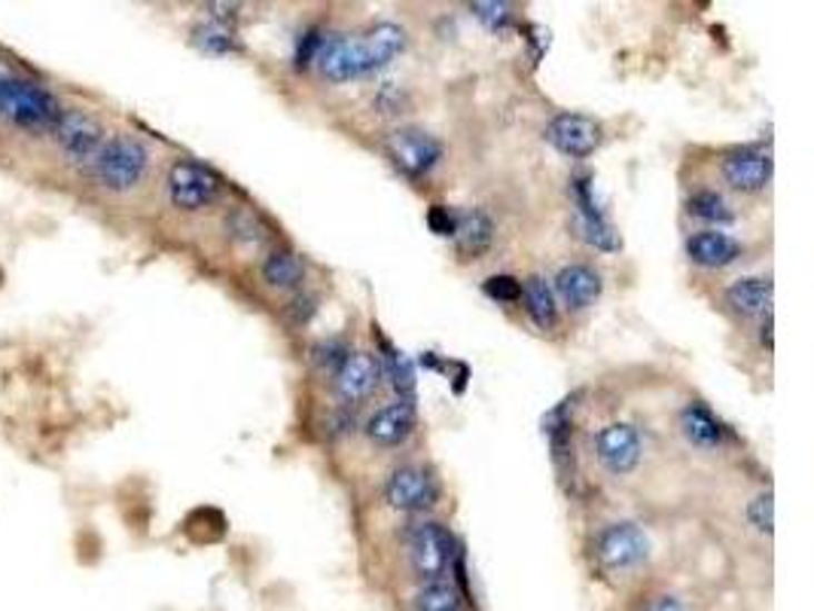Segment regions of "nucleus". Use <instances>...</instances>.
<instances>
[{"mask_svg":"<svg viewBox=\"0 0 814 611\" xmlns=\"http://www.w3.org/2000/svg\"><path fill=\"white\" fill-rule=\"evenodd\" d=\"M318 68L320 73L332 80V83H348V80H360L369 77V59H366L364 40L360 37L348 35H332L324 37V43L318 49Z\"/></svg>","mask_w":814,"mask_h":611,"instance_id":"nucleus-8","label":"nucleus"},{"mask_svg":"<svg viewBox=\"0 0 814 611\" xmlns=\"http://www.w3.org/2000/svg\"><path fill=\"white\" fill-rule=\"evenodd\" d=\"M686 254L693 264L705 266V269H721L742 257V245L721 229H702L686 239Z\"/></svg>","mask_w":814,"mask_h":611,"instance_id":"nucleus-17","label":"nucleus"},{"mask_svg":"<svg viewBox=\"0 0 814 611\" xmlns=\"http://www.w3.org/2000/svg\"><path fill=\"white\" fill-rule=\"evenodd\" d=\"M385 150H388L390 162L409 178L427 175L443 156V145L434 135L421 132V129H397V132H390L385 138Z\"/></svg>","mask_w":814,"mask_h":611,"instance_id":"nucleus-9","label":"nucleus"},{"mask_svg":"<svg viewBox=\"0 0 814 611\" xmlns=\"http://www.w3.org/2000/svg\"><path fill=\"white\" fill-rule=\"evenodd\" d=\"M747 520L754 523L760 532H772L775 526V499H772V492H760L754 502L747 504Z\"/></svg>","mask_w":814,"mask_h":611,"instance_id":"nucleus-29","label":"nucleus"},{"mask_svg":"<svg viewBox=\"0 0 814 611\" xmlns=\"http://www.w3.org/2000/svg\"><path fill=\"white\" fill-rule=\"evenodd\" d=\"M360 40H364L366 59H369L373 73L381 71V68H388L390 61L397 59L403 49H406V31L394 22H378L376 28H369L366 37H360Z\"/></svg>","mask_w":814,"mask_h":611,"instance_id":"nucleus-19","label":"nucleus"},{"mask_svg":"<svg viewBox=\"0 0 814 611\" xmlns=\"http://www.w3.org/2000/svg\"><path fill=\"white\" fill-rule=\"evenodd\" d=\"M415 611H460V593L449 581L425 584L415 597Z\"/></svg>","mask_w":814,"mask_h":611,"instance_id":"nucleus-26","label":"nucleus"},{"mask_svg":"<svg viewBox=\"0 0 814 611\" xmlns=\"http://www.w3.org/2000/svg\"><path fill=\"white\" fill-rule=\"evenodd\" d=\"M555 290L567 309L583 312L602 297V276L586 264H570L555 276Z\"/></svg>","mask_w":814,"mask_h":611,"instance_id":"nucleus-16","label":"nucleus"},{"mask_svg":"<svg viewBox=\"0 0 814 611\" xmlns=\"http://www.w3.org/2000/svg\"><path fill=\"white\" fill-rule=\"evenodd\" d=\"M455 553H458L455 539L443 523H437V520L413 523V529H409V563L425 584L446 581L451 563H455Z\"/></svg>","mask_w":814,"mask_h":611,"instance_id":"nucleus-3","label":"nucleus"},{"mask_svg":"<svg viewBox=\"0 0 814 611\" xmlns=\"http://www.w3.org/2000/svg\"><path fill=\"white\" fill-rule=\"evenodd\" d=\"M686 211L698 220H708V224H732L735 215H732L729 203L723 199L721 193L714 190H698L689 203H686Z\"/></svg>","mask_w":814,"mask_h":611,"instance_id":"nucleus-25","label":"nucleus"},{"mask_svg":"<svg viewBox=\"0 0 814 611\" xmlns=\"http://www.w3.org/2000/svg\"><path fill=\"white\" fill-rule=\"evenodd\" d=\"M345 358H348V348L339 343V339H330V343H320L318 348H315V361H318V367L324 373H339V367L345 364Z\"/></svg>","mask_w":814,"mask_h":611,"instance_id":"nucleus-31","label":"nucleus"},{"mask_svg":"<svg viewBox=\"0 0 814 611\" xmlns=\"http://www.w3.org/2000/svg\"><path fill=\"white\" fill-rule=\"evenodd\" d=\"M546 141L570 159H589L602 145V126L583 114H562L546 126Z\"/></svg>","mask_w":814,"mask_h":611,"instance_id":"nucleus-11","label":"nucleus"},{"mask_svg":"<svg viewBox=\"0 0 814 611\" xmlns=\"http://www.w3.org/2000/svg\"><path fill=\"white\" fill-rule=\"evenodd\" d=\"M644 611H686V609L684 602L674 600V597H656Z\"/></svg>","mask_w":814,"mask_h":611,"instance_id":"nucleus-35","label":"nucleus"},{"mask_svg":"<svg viewBox=\"0 0 814 611\" xmlns=\"http://www.w3.org/2000/svg\"><path fill=\"white\" fill-rule=\"evenodd\" d=\"M485 294L497 303H519L522 300V282L516 276H492L485 282Z\"/></svg>","mask_w":814,"mask_h":611,"instance_id":"nucleus-30","label":"nucleus"},{"mask_svg":"<svg viewBox=\"0 0 814 611\" xmlns=\"http://www.w3.org/2000/svg\"><path fill=\"white\" fill-rule=\"evenodd\" d=\"M302 276H306V269L299 264V257L294 252H287V248H275L266 257V264H262V278L269 282L271 288H296L302 282Z\"/></svg>","mask_w":814,"mask_h":611,"instance_id":"nucleus-24","label":"nucleus"},{"mask_svg":"<svg viewBox=\"0 0 814 611\" xmlns=\"http://www.w3.org/2000/svg\"><path fill=\"white\" fill-rule=\"evenodd\" d=\"M61 101L34 80L0 71V120L31 135H49L61 117Z\"/></svg>","mask_w":814,"mask_h":611,"instance_id":"nucleus-1","label":"nucleus"},{"mask_svg":"<svg viewBox=\"0 0 814 611\" xmlns=\"http://www.w3.org/2000/svg\"><path fill=\"white\" fill-rule=\"evenodd\" d=\"M196 47L205 49V52H211V56H226V52H236L238 43H236V35L226 28L224 22H208L196 28Z\"/></svg>","mask_w":814,"mask_h":611,"instance_id":"nucleus-27","label":"nucleus"},{"mask_svg":"<svg viewBox=\"0 0 814 611\" xmlns=\"http://www.w3.org/2000/svg\"><path fill=\"white\" fill-rule=\"evenodd\" d=\"M378 367H381V373L390 380V388H394L406 404H413V401H409L415 392L413 361L406 358L400 348L390 346L388 339H381V361H378Z\"/></svg>","mask_w":814,"mask_h":611,"instance_id":"nucleus-23","label":"nucleus"},{"mask_svg":"<svg viewBox=\"0 0 814 611\" xmlns=\"http://www.w3.org/2000/svg\"><path fill=\"white\" fill-rule=\"evenodd\" d=\"M427 224H430V229H434L437 236H455L458 215L449 211V208H443V205H434V208L427 211Z\"/></svg>","mask_w":814,"mask_h":611,"instance_id":"nucleus-33","label":"nucleus"},{"mask_svg":"<svg viewBox=\"0 0 814 611\" xmlns=\"http://www.w3.org/2000/svg\"><path fill=\"white\" fill-rule=\"evenodd\" d=\"M723 175L735 190L760 193L772 180V154L763 147H742L723 159Z\"/></svg>","mask_w":814,"mask_h":611,"instance_id":"nucleus-13","label":"nucleus"},{"mask_svg":"<svg viewBox=\"0 0 814 611\" xmlns=\"http://www.w3.org/2000/svg\"><path fill=\"white\" fill-rule=\"evenodd\" d=\"M522 297H525V309L532 315V322L540 331H553L558 324V306H555L553 288L546 285V278L532 276L522 285Z\"/></svg>","mask_w":814,"mask_h":611,"instance_id":"nucleus-22","label":"nucleus"},{"mask_svg":"<svg viewBox=\"0 0 814 611\" xmlns=\"http://www.w3.org/2000/svg\"><path fill=\"white\" fill-rule=\"evenodd\" d=\"M378 376H381V367L373 355L366 352H348V358L336 373V388H339V397L345 404H360L366 397L376 392Z\"/></svg>","mask_w":814,"mask_h":611,"instance_id":"nucleus-14","label":"nucleus"},{"mask_svg":"<svg viewBox=\"0 0 814 611\" xmlns=\"http://www.w3.org/2000/svg\"><path fill=\"white\" fill-rule=\"evenodd\" d=\"M598 560L607 572H632L647 563L649 539L635 523H610L595 541Z\"/></svg>","mask_w":814,"mask_h":611,"instance_id":"nucleus-6","label":"nucleus"},{"mask_svg":"<svg viewBox=\"0 0 814 611\" xmlns=\"http://www.w3.org/2000/svg\"><path fill=\"white\" fill-rule=\"evenodd\" d=\"M570 196H574V205H577V220L579 229H583V239L595 245L598 252H619L623 242H619V233L614 229V224L602 211V205L595 203L592 175H577V178L570 180Z\"/></svg>","mask_w":814,"mask_h":611,"instance_id":"nucleus-10","label":"nucleus"},{"mask_svg":"<svg viewBox=\"0 0 814 611\" xmlns=\"http://www.w3.org/2000/svg\"><path fill=\"white\" fill-rule=\"evenodd\" d=\"M763 346L772 348V318H766V327H763Z\"/></svg>","mask_w":814,"mask_h":611,"instance_id":"nucleus-36","label":"nucleus"},{"mask_svg":"<svg viewBox=\"0 0 814 611\" xmlns=\"http://www.w3.org/2000/svg\"><path fill=\"white\" fill-rule=\"evenodd\" d=\"M415 432V407L397 401L390 407L376 410L366 422V437L376 446H400Z\"/></svg>","mask_w":814,"mask_h":611,"instance_id":"nucleus-15","label":"nucleus"},{"mask_svg":"<svg viewBox=\"0 0 814 611\" xmlns=\"http://www.w3.org/2000/svg\"><path fill=\"white\" fill-rule=\"evenodd\" d=\"M52 138H56V145L59 150L71 162L77 166H89L95 159V154L101 150L105 145V126L95 120L92 114H86V110H77V108H64L61 110L59 122H56V129H52Z\"/></svg>","mask_w":814,"mask_h":611,"instance_id":"nucleus-5","label":"nucleus"},{"mask_svg":"<svg viewBox=\"0 0 814 611\" xmlns=\"http://www.w3.org/2000/svg\"><path fill=\"white\" fill-rule=\"evenodd\" d=\"M455 245H458V252L467 257V260H479L488 248H492V242H495V224H492V217L479 211V208H473V211H464L458 215V224H455Z\"/></svg>","mask_w":814,"mask_h":611,"instance_id":"nucleus-18","label":"nucleus"},{"mask_svg":"<svg viewBox=\"0 0 814 611\" xmlns=\"http://www.w3.org/2000/svg\"><path fill=\"white\" fill-rule=\"evenodd\" d=\"M232 229H236L238 236H245L248 242H254V245L262 239V233L257 229V220H254V215H248V211H241V215L232 217Z\"/></svg>","mask_w":814,"mask_h":611,"instance_id":"nucleus-34","label":"nucleus"},{"mask_svg":"<svg viewBox=\"0 0 814 611\" xmlns=\"http://www.w3.org/2000/svg\"><path fill=\"white\" fill-rule=\"evenodd\" d=\"M147 168H150L147 145L138 141V138H131V135H113V138H107L101 150L89 162V175L105 190L129 193L141 184Z\"/></svg>","mask_w":814,"mask_h":611,"instance_id":"nucleus-2","label":"nucleus"},{"mask_svg":"<svg viewBox=\"0 0 814 611\" xmlns=\"http://www.w3.org/2000/svg\"><path fill=\"white\" fill-rule=\"evenodd\" d=\"M681 432L698 450H717L723 444V425L705 404H686L681 413Z\"/></svg>","mask_w":814,"mask_h":611,"instance_id":"nucleus-20","label":"nucleus"},{"mask_svg":"<svg viewBox=\"0 0 814 611\" xmlns=\"http://www.w3.org/2000/svg\"><path fill=\"white\" fill-rule=\"evenodd\" d=\"M220 190H224L220 178L201 162L178 159L168 168V196L180 211H205L208 205L220 199Z\"/></svg>","mask_w":814,"mask_h":611,"instance_id":"nucleus-4","label":"nucleus"},{"mask_svg":"<svg viewBox=\"0 0 814 611\" xmlns=\"http://www.w3.org/2000/svg\"><path fill=\"white\" fill-rule=\"evenodd\" d=\"M320 43H324V37L318 31H306L299 37V43H296V68H308L311 61L318 59Z\"/></svg>","mask_w":814,"mask_h":611,"instance_id":"nucleus-32","label":"nucleus"},{"mask_svg":"<svg viewBox=\"0 0 814 611\" xmlns=\"http://www.w3.org/2000/svg\"><path fill=\"white\" fill-rule=\"evenodd\" d=\"M473 16L488 28V31H507L513 24V3H497V0H488V3H470Z\"/></svg>","mask_w":814,"mask_h":611,"instance_id":"nucleus-28","label":"nucleus"},{"mask_svg":"<svg viewBox=\"0 0 814 611\" xmlns=\"http://www.w3.org/2000/svg\"><path fill=\"white\" fill-rule=\"evenodd\" d=\"M726 303L738 315H763L772 306V282L768 278H738L726 290Z\"/></svg>","mask_w":814,"mask_h":611,"instance_id":"nucleus-21","label":"nucleus"},{"mask_svg":"<svg viewBox=\"0 0 814 611\" xmlns=\"http://www.w3.org/2000/svg\"><path fill=\"white\" fill-rule=\"evenodd\" d=\"M595 456L604 465V471H610L616 477L632 474L641 462V437L626 422H614L595 437Z\"/></svg>","mask_w":814,"mask_h":611,"instance_id":"nucleus-12","label":"nucleus"},{"mask_svg":"<svg viewBox=\"0 0 814 611\" xmlns=\"http://www.w3.org/2000/svg\"><path fill=\"white\" fill-rule=\"evenodd\" d=\"M385 499L397 511L418 514V511H427L439 502V483L425 467L403 465L385 483Z\"/></svg>","mask_w":814,"mask_h":611,"instance_id":"nucleus-7","label":"nucleus"}]
</instances>
